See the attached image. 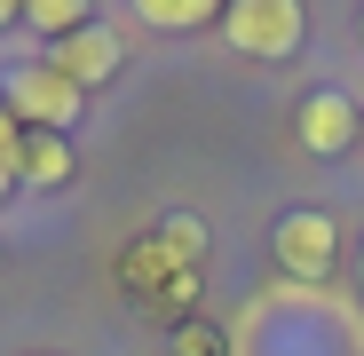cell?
<instances>
[{"instance_id":"6da1fadb","label":"cell","mask_w":364,"mask_h":356,"mask_svg":"<svg viewBox=\"0 0 364 356\" xmlns=\"http://www.w3.org/2000/svg\"><path fill=\"white\" fill-rule=\"evenodd\" d=\"M0 103L16 111V127H24V135H64L72 119H80V87L55 72V64H16Z\"/></svg>"},{"instance_id":"7a4b0ae2","label":"cell","mask_w":364,"mask_h":356,"mask_svg":"<svg viewBox=\"0 0 364 356\" xmlns=\"http://www.w3.org/2000/svg\"><path fill=\"white\" fill-rule=\"evenodd\" d=\"M222 32L262 55V64H277V55L301 48V0H237V9H222Z\"/></svg>"},{"instance_id":"3957f363","label":"cell","mask_w":364,"mask_h":356,"mask_svg":"<svg viewBox=\"0 0 364 356\" xmlns=\"http://www.w3.org/2000/svg\"><path fill=\"white\" fill-rule=\"evenodd\" d=\"M333 214H317V206H301V214H285L277 222V261L293 269V277H325L333 269Z\"/></svg>"},{"instance_id":"277c9868","label":"cell","mask_w":364,"mask_h":356,"mask_svg":"<svg viewBox=\"0 0 364 356\" xmlns=\"http://www.w3.org/2000/svg\"><path fill=\"white\" fill-rule=\"evenodd\" d=\"M364 135V119H356V103L341 95V87H317L309 103H301V143H309L317 158H333V151H348Z\"/></svg>"},{"instance_id":"5b68a950","label":"cell","mask_w":364,"mask_h":356,"mask_svg":"<svg viewBox=\"0 0 364 356\" xmlns=\"http://www.w3.org/2000/svg\"><path fill=\"white\" fill-rule=\"evenodd\" d=\"M55 72H64L72 87H95V80H111L119 64H127V55H119V40L103 32V24H80L72 40H55V55H48Z\"/></svg>"},{"instance_id":"8992f818","label":"cell","mask_w":364,"mask_h":356,"mask_svg":"<svg viewBox=\"0 0 364 356\" xmlns=\"http://www.w3.org/2000/svg\"><path fill=\"white\" fill-rule=\"evenodd\" d=\"M16 183H32V190L72 183V143H64V135H24V166H16Z\"/></svg>"},{"instance_id":"52a82bcc","label":"cell","mask_w":364,"mask_h":356,"mask_svg":"<svg viewBox=\"0 0 364 356\" xmlns=\"http://www.w3.org/2000/svg\"><path fill=\"white\" fill-rule=\"evenodd\" d=\"M143 24H159V32H191V24H214V0H143Z\"/></svg>"},{"instance_id":"ba28073f","label":"cell","mask_w":364,"mask_h":356,"mask_svg":"<svg viewBox=\"0 0 364 356\" xmlns=\"http://www.w3.org/2000/svg\"><path fill=\"white\" fill-rule=\"evenodd\" d=\"M24 24H32V32H55V40H72V32L87 24V9H80V0H32Z\"/></svg>"},{"instance_id":"9c48e42d","label":"cell","mask_w":364,"mask_h":356,"mask_svg":"<svg viewBox=\"0 0 364 356\" xmlns=\"http://www.w3.org/2000/svg\"><path fill=\"white\" fill-rule=\"evenodd\" d=\"M16 166H24V127H16V111L0 103V190L16 183Z\"/></svg>"},{"instance_id":"30bf717a","label":"cell","mask_w":364,"mask_h":356,"mask_svg":"<svg viewBox=\"0 0 364 356\" xmlns=\"http://www.w3.org/2000/svg\"><path fill=\"white\" fill-rule=\"evenodd\" d=\"M166 246H182V261H191V254H206V230H198L191 214H174V222H166Z\"/></svg>"},{"instance_id":"8fae6325","label":"cell","mask_w":364,"mask_h":356,"mask_svg":"<svg viewBox=\"0 0 364 356\" xmlns=\"http://www.w3.org/2000/svg\"><path fill=\"white\" fill-rule=\"evenodd\" d=\"M9 16H16V9H9V0H0V24H9Z\"/></svg>"},{"instance_id":"7c38bea8","label":"cell","mask_w":364,"mask_h":356,"mask_svg":"<svg viewBox=\"0 0 364 356\" xmlns=\"http://www.w3.org/2000/svg\"><path fill=\"white\" fill-rule=\"evenodd\" d=\"M356 40H364V16H356Z\"/></svg>"},{"instance_id":"4fadbf2b","label":"cell","mask_w":364,"mask_h":356,"mask_svg":"<svg viewBox=\"0 0 364 356\" xmlns=\"http://www.w3.org/2000/svg\"><path fill=\"white\" fill-rule=\"evenodd\" d=\"M356 277H364V254H356Z\"/></svg>"}]
</instances>
